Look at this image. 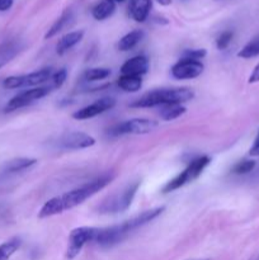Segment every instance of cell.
I'll list each match as a JSON object with an SVG mask.
<instances>
[{"instance_id":"22","label":"cell","mask_w":259,"mask_h":260,"mask_svg":"<svg viewBox=\"0 0 259 260\" xmlns=\"http://www.w3.org/2000/svg\"><path fill=\"white\" fill-rule=\"evenodd\" d=\"M22 245V239L14 236L0 245V260H9L10 256Z\"/></svg>"},{"instance_id":"29","label":"cell","mask_w":259,"mask_h":260,"mask_svg":"<svg viewBox=\"0 0 259 260\" xmlns=\"http://www.w3.org/2000/svg\"><path fill=\"white\" fill-rule=\"evenodd\" d=\"M249 155L250 156H259V132L256 135L255 140H254L253 145H251L250 150H249Z\"/></svg>"},{"instance_id":"3","label":"cell","mask_w":259,"mask_h":260,"mask_svg":"<svg viewBox=\"0 0 259 260\" xmlns=\"http://www.w3.org/2000/svg\"><path fill=\"white\" fill-rule=\"evenodd\" d=\"M210 162H211V159L208 156H206V155L193 159L192 161L189 162V165H188V167L185 168L180 174H178L177 177L173 178L172 180H169V182L163 187L161 192L163 193L174 192V190L179 189V188L195 182V180L202 174L203 170L210 165Z\"/></svg>"},{"instance_id":"18","label":"cell","mask_w":259,"mask_h":260,"mask_svg":"<svg viewBox=\"0 0 259 260\" xmlns=\"http://www.w3.org/2000/svg\"><path fill=\"white\" fill-rule=\"evenodd\" d=\"M116 4L117 3L114 0H101L95 7L91 10V15L95 20H106L109 17H112V14L116 10Z\"/></svg>"},{"instance_id":"21","label":"cell","mask_w":259,"mask_h":260,"mask_svg":"<svg viewBox=\"0 0 259 260\" xmlns=\"http://www.w3.org/2000/svg\"><path fill=\"white\" fill-rule=\"evenodd\" d=\"M185 112H187V108L183 104H167V106L160 107L159 114L163 121L169 122L182 117Z\"/></svg>"},{"instance_id":"11","label":"cell","mask_w":259,"mask_h":260,"mask_svg":"<svg viewBox=\"0 0 259 260\" xmlns=\"http://www.w3.org/2000/svg\"><path fill=\"white\" fill-rule=\"evenodd\" d=\"M58 147L63 150H81L88 149L95 145V139L85 132H68L62 135L57 141Z\"/></svg>"},{"instance_id":"8","label":"cell","mask_w":259,"mask_h":260,"mask_svg":"<svg viewBox=\"0 0 259 260\" xmlns=\"http://www.w3.org/2000/svg\"><path fill=\"white\" fill-rule=\"evenodd\" d=\"M52 90L50 85L48 86H37V88H30L28 90L20 91L17 95L13 96L5 106V112H13L17 109L24 108V107L29 106V104L35 103V102L40 101V99L45 98L46 95L50 94Z\"/></svg>"},{"instance_id":"9","label":"cell","mask_w":259,"mask_h":260,"mask_svg":"<svg viewBox=\"0 0 259 260\" xmlns=\"http://www.w3.org/2000/svg\"><path fill=\"white\" fill-rule=\"evenodd\" d=\"M203 70H205V65L201 61L180 58L172 66L170 73L173 78L177 80H190V79L198 78L203 73Z\"/></svg>"},{"instance_id":"6","label":"cell","mask_w":259,"mask_h":260,"mask_svg":"<svg viewBox=\"0 0 259 260\" xmlns=\"http://www.w3.org/2000/svg\"><path fill=\"white\" fill-rule=\"evenodd\" d=\"M139 187L140 183L136 182L134 184L127 185L121 193H117V194L108 197L98 207L99 213H119L128 210L135 196H136Z\"/></svg>"},{"instance_id":"24","label":"cell","mask_w":259,"mask_h":260,"mask_svg":"<svg viewBox=\"0 0 259 260\" xmlns=\"http://www.w3.org/2000/svg\"><path fill=\"white\" fill-rule=\"evenodd\" d=\"M111 74V69L108 68H91L84 73V79L86 81H99L107 79Z\"/></svg>"},{"instance_id":"16","label":"cell","mask_w":259,"mask_h":260,"mask_svg":"<svg viewBox=\"0 0 259 260\" xmlns=\"http://www.w3.org/2000/svg\"><path fill=\"white\" fill-rule=\"evenodd\" d=\"M36 164H37V159H33V157H18V159H13L5 164L4 173L5 174H15V173L24 172V170L35 167Z\"/></svg>"},{"instance_id":"7","label":"cell","mask_w":259,"mask_h":260,"mask_svg":"<svg viewBox=\"0 0 259 260\" xmlns=\"http://www.w3.org/2000/svg\"><path fill=\"white\" fill-rule=\"evenodd\" d=\"M52 69H41L23 75L8 76L3 80V86L5 89H22V88H37L41 84L46 83L52 76Z\"/></svg>"},{"instance_id":"4","label":"cell","mask_w":259,"mask_h":260,"mask_svg":"<svg viewBox=\"0 0 259 260\" xmlns=\"http://www.w3.org/2000/svg\"><path fill=\"white\" fill-rule=\"evenodd\" d=\"M99 230H101V228H89V226H81V228L74 229L70 235H69L66 258L69 260L75 259L86 244L95 243L96 238L99 235Z\"/></svg>"},{"instance_id":"19","label":"cell","mask_w":259,"mask_h":260,"mask_svg":"<svg viewBox=\"0 0 259 260\" xmlns=\"http://www.w3.org/2000/svg\"><path fill=\"white\" fill-rule=\"evenodd\" d=\"M144 36H145L144 30H141V29L131 30V32H128L127 35H124L123 37L119 40L118 50L123 51V52L132 50V48H135L140 42H141L142 38H144Z\"/></svg>"},{"instance_id":"23","label":"cell","mask_w":259,"mask_h":260,"mask_svg":"<svg viewBox=\"0 0 259 260\" xmlns=\"http://www.w3.org/2000/svg\"><path fill=\"white\" fill-rule=\"evenodd\" d=\"M256 56H259V36L253 38L251 41H249V42L238 52V57L245 58V60L256 57Z\"/></svg>"},{"instance_id":"13","label":"cell","mask_w":259,"mask_h":260,"mask_svg":"<svg viewBox=\"0 0 259 260\" xmlns=\"http://www.w3.org/2000/svg\"><path fill=\"white\" fill-rule=\"evenodd\" d=\"M23 43L17 38H10L0 43V69L10 62L13 58L18 56V53L22 51Z\"/></svg>"},{"instance_id":"1","label":"cell","mask_w":259,"mask_h":260,"mask_svg":"<svg viewBox=\"0 0 259 260\" xmlns=\"http://www.w3.org/2000/svg\"><path fill=\"white\" fill-rule=\"evenodd\" d=\"M114 177H116L114 173H106V174L101 175V177L95 178V179L90 180V182L85 183V184L80 185L75 189L51 198L41 207L40 212H38V218L52 217V216L63 213L65 211L78 207L86 200L104 189L107 185L111 184Z\"/></svg>"},{"instance_id":"27","label":"cell","mask_w":259,"mask_h":260,"mask_svg":"<svg viewBox=\"0 0 259 260\" xmlns=\"http://www.w3.org/2000/svg\"><path fill=\"white\" fill-rule=\"evenodd\" d=\"M233 30H223V32L220 33V35L217 36V38H216V47L221 51L226 50V48L229 47V45L231 43V41H233Z\"/></svg>"},{"instance_id":"26","label":"cell","mask_w":259,"mask_h":260,"mask_svg":"<svg viewBox=\"0 0 259 260\" xmlns=\"http://www.w3.org/2000/svg\"><path fill=\"white\" fill-rule=\"evenodd\" d=\"M66 79H68V71H66V69H60V70L53 73L52 76H51L50 86L52 89L61 88V86L63 85V83L66 81Z\"/></svg>"},{"instance_id":"25","label":"cell","mask_w":259,"mask_h":260,"mask_svg":"<svg viewBox=\"0 0 259 260\" xmlns=\"http://www.w3.org/2000/svg\"><path fill=\"white\" fill-rule=\"evenodd\" d=\"M256 162L254 160H241V161L236 162L233 167L231 172L236 175H244L248 174V173L253 172V169L255 168Z\"/></svg>"},{"instance_id":"33","label":"cell","mask_w":259,"mask_h":260,"mask_svg":"<svg viewBox=\"0 0 259 260\" xmlns=\"http://www.w3.org/2000/svg\"><path fill=\"white\" fill-rule=\"evenodd\" d=\"M114 2H116V3H123L124 0H114Z\"/></svg>"},{"instance_id":"20","label":"cell","mask_w":259,"mask_h":260,"mask_svg":"<svg viewBox=\"0 0 259 260\" xmlns=\"http://www.w3.org/2000/svg\"><path fill=\"white\" fill-rule=\"evenodd\" d=\"M117 85L126 93H136L142 88V78L134 75H121L117 80Z\"/></svg>"},{"instance_id":"31","label":"cell","mask_w":259,"mask_h":260,"mask_svg":"<svg viewBox=\"0 0 259 260\" xmlns=\"http://www.w3.org/2000/svg\"><path fill=\"white\" fill-rule=\"evenodd\" d=\"M14 0H0V12H7L13 7Z\"/></svg>"},{"instance_id":"10","label":"cell","mask_w":259,"mask_h":260,"mask_svg":"<svg viewBox=\"0 0 259 260\" xmlns=\"http://www.w3.org/2000/svg\"><path fill=\"white\" fill-rule=\"evenodd\" d=\"M114 106H116V99L111 98V96H104V98L98 99L94 103L74 112L73 118L76 121H85V119L94 118L99 114L106 113L107 111H111Z\"/></svg>"},{"instance_id":"12","label":"cell","mask_w":259,"mask_h":260,"mask_svg":"<svg viewBox=\"0 0 259 260\" xmlns=\"http://www.w3.org/2000/svg\"><path fill=\"white\" fill-rule=\"evenodd\" d=\"M150 68V61L147 56L145 55H137L127 60L123 65L121 66V74L122 75H134V76H141L147 74Z\"/></svg>"},{"instance_id":"14","label":"cell","mask_w":259,"mask_h":260,"mask_svg":"<svg viewBox=\"0 0 259 260\" xmlns=\"http://www.w3.org/2000/svg\"><path fill=\"white\" fill-rule=\"evenodd\" d=\"M151 7V0H130V15L136 22L144 23L147 19V17H149Z\"/></svg>"},{"instance_id":"15","label":"cell","mask_w":259,"mask_h":260,"mask_svg":"<svg viewBox=\"0 0 259 260\" xmlns=\"http://www.w3.org/2000/svg\"><path fill=\"white\" fill-rule=\"evenodd\" d=\"M84 37V30H74V32L66 33L65 36L58 40V42L56 43V52L57 55H63V53L68 52L69 50L74 47V46L78 45Z\"/></svg>"},{"instance_id":"2","label":"cell","mask_w":259,"mask_h":260,"mask_svg":"<svg viewBox=\"0 0 259 260\" xmlns=\"http://www.w3.org/2000/svg\"><path fill=\"white\" fill-rule=\"evenodd\" d=\"M195 98V91L189 88H163L149 91L132 102V108H152L167 104H183Z\"/></svg>"},{"instance_id":"5","label":"cell","mask_w":259,"mask_h":260,"mask_svg":"<svg viewBox=\"0 0 259 260\" xmlns=\"http://www.w3.org/2000/svg\"><path fill=\"white\" fill-rule=\"evenodd\" d=\"M159 123L149 118H132L117 123L108 129L111 137L126 136V135H146L155 131Z\"/></svg>"},{"instance_id":"30","label":"cell","mask_w":259,"mask_h":260,"mask_svg":"<svg viewBox=\"0 0 259 260\" xmlns=\"http://www.w3.org/2000/svg\"><path fill=\"white\" fill-rule=\"evenodd\" d=\"M248 81L250 84L259 83V63L255 66V68L253 69V71H251V74H250V76H249Z\"/></svg>"},{"instance_id":"28","label":"cell","mask_w":259,"mask_h":260,"mask_svg":"<svg viewBox=\"0 0 259 260\" xmlns=\"http://www.w3.org/2000/svg\"><path fill=\"white\" fill-rule=\"evenodd\" d=\"M207 51L205 48H190V50H184L180 58H187V60H197L201 61L203 57H206Z\"/></svg>"},{"instance_id":"17","label":"cell","mask_w":259,"mask_h":260,"mask_svg":"<svg viewBox=\"0 0 259 260\" xmlns=\"http://www.w3.org/2000/svg\"><path fill=\"white\" fill-rule=\"evenodd\" d=\"M73 19H74L73 10L66 9L65 12L60 15V18H57V19L55 20V23L51 25L50 29L46 32V35H45L46 40H48V38H52V37H55L56 35H58V33H60L63 28L68 27V25L73 22Z\"/></svg>"},{"instance_id":"32","label":"cell","mask_w":259,"mask_h":260,"mask_svg":"<svg viewBox=\"0 0 259 260\" xmlns=\"http://www.w3.org/2000/svg\"><path fill=\"white\" fill-rule=\"evenodd\" d=\"M157 3L163 5V7H168V5L172 4V0H157Z\"/></svg>"}]
</instances>
